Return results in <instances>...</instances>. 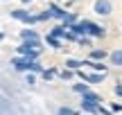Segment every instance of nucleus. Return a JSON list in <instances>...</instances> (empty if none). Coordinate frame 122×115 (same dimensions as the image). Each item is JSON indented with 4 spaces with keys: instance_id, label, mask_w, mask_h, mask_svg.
I'll return each instance as SVG.
<instances>
[{
    "instance_id": "f257e3e1",
    "label": "nucleus",
    "mask_w": 122,
    "mask_h": 115,
    "mask_svg": "<svg viewBox=\"0 0 122 115\" xmlns=\"http://www.w3.org/2000/svg\"><path fill=\"white\" fill-rule=\"evenodd\" d=\"M68 29L72 32L75 36H88V38H104V36H106V27L100 25V23L88 20V18L77 20L75 25H70Z\"/></svg>"
},
{
    "instance_id": "f03ea898",
    "label": "nucleus",
    "mask_w": 122,
    "mask_h": 115,
    "mask_svg": "<svg viewBox=\"0 0 122 115\" xmlns=\"http://www.w3.org/2000/svg\"><path fill=\"white\" fill-rule=\"evenodd\" d=\"M16 50H18V57L39 61L41 52H43V41H20V45H18Z\"/></svg>"
},
{
    "instance_id": "7ed1b4c3",
    "label": "nucleus",
    "mask_w": 122,
    "mask_h": 115,
    "mask_svg": "<svg viewBox=\"0 0 122 115\" xmlns=\"http://www.w3.org/2000/svg\"><path fill=\"white\" fill-rule=\"evenodd\" d=\"M11 66H14V70H18V72H43V68H41V63L39 61H34V59H25V57H14L11 59Z\"/></svg>"
},
{
    "instance_id": "20e7f679",
    "label": "nucleus",
    "mask_w": 122,
    "mask_h": 115,
    "mask_svg": "<svg viewBox=\"0 0 122 115\" xmlns=\"http://www.w3.org/2000/svg\"><path fill=\"white\" fill-rule=\"evenodd\" d=\"M11 18L14 20H20L23 25H27V27H32V25H36V14H30L27 9H11Z\"/></svg>"
},
{
    "instance_id": "39448f33",
    "label": "nucleus",
    "mask_w": 122,
    "mask_h": 115,
    "mask_svg": "<svg viewBox=\"0 0 122 115\" xmlns=\"http://www.w3.org/2000/svg\"><path fill=\"white\" fill-rule=\"evenodd\" d=\"M93 11H95L97 16L106 18V16L113 14V2H111V0H95V2H93Z\"/></svg>"
},
{
    "instance_id": "423d86ee",
    "label": "nucleus",
    "mask_w": 122,
    "mask_h": 115,
    "mask_svg": "<svg viewBox=\"0 0 122 115\" xmlns=\"http://www.w3.org/2000/svg\"><path fill=\"white\" fill-rule=\"evenodd\" d=\"M106 59H109V52H106L104 48H91V52H88V61H102V63H104Z\"/></svg>"
},
{
    "instance_id": "0eeeda50",
    "label": "nucleus",
    "mask_w": 122,
    "mask_h": 115,
    "mask_svg": "<svg viewBox=\"0 0 122 115\" xmlns=\"http://www.w3.org/2000/svg\"><path fill=\"white\" fill-rule=\"evenodd\" d=\"M100 106H102V104H95V102H88V99H81V113L100 115Z\"/></svg>"
},
{
    "instance_id": "6e6552de",
    "label": "nucleus",
    "mask_w": 122,
    "mask_h": 115,
    "mask_svg": "<svg viewBox=\"0 0 122 115\" xmlns=\"http://www.w3.org/2000/svg\"><path fill=\"white\" fill-rule=\"evenodd\" d=\"M48 11H50V16H52V18H57V20H61V23H63V18L68 16V11H66V9H61L59 5H50Z\"/></svg>"
},
{
    "instance_id": "1a4fd4ad",
    "label": "nucleus",
    "mask_w": 122,
    "mask_h": 115,
    "mask_svg": "<svg viewBox=\"0 0 122 115\" xmlns=\"http://www.w3.org/2000/svg\"><path fill=\"white\" fill-rule=\"evenodd\" d=\"M81 63H84L86 68H93V70L100 72V75H106V72H109V68H106L102 61H88V59H86V61H81Z\"/></svg>"
},
{
    "instance_id": "9d476101",
    "label": "nucleus",
    "mask_w": 122,
    "mask_h": 115,
    "mask_svg": "<svg viewBox=\"0 0 122 115\" xmlns=\"http://www.w3.org/2000/svg\"><path fill=\"white\" fill-rule=\"evenodd\" d=\"M20 41H41L39 32L32 29V27H25V29H20Z\"/></svg>"
},
{
    "instance_id": "9b49d317",
    "label": "nucleus",
    "mask_w": 122,
    "mask_h": 115,
    "mask_svg": "<svg viewBox=\"0 0 122 115\" xmlns=\"http://www.w3.org/2000/svg\"><path fill=\"white\" fill-rule=\"evenodd\" d=\"M109 61H111V66L122 68V48H115L113 52H109Z\"/></svg>"
},
{
    "instance_id": "f8f14e48",
    "label": "nucleus",
    "mask_w": 122,
    "mask_h": 115,
    "mask_svg": "<svg viewBox=\"0 0 122 115\" xmlns=\"http://www.w3.org/2000/svg\"><path fill=\"white\" fill-rule=\"evenodd\" d=\"M68 70H72V72H77V70H81V66L84 63L79 61V59H66V63H63Z\"/></svg>"
},
{
    "instance_id": "ddd939ff",
    "label": "nucleus",
    "mask_w": 122,
    "mask_h": 115,
    "mask_svg": "<svg viewBox=\"0 0 122 115\" xmlns=\"http://www.w3.org/2000/svg\"><path fill=\"white\" fill-rule=\"evenodd\" d=\"M66 32H68V29H66V27L63 25H57V27H52V29H50V36H54V38H66Z\"/></svg>"
},
{
    "instance_id": "4468645a",
    "label": "nucleus",
    "mask_w": 122,
    "mask_h": 115,
    "mask_svg": "<svg viewBox=\"0 0 122 115\" xmlns=\"http://www.w3.org/2000/svg\"><path fill=\"white\" fill-rule=\"evenodd\" d=\"M81 99H88V102H95V104H102V97L97 93H93V90H88V93L81 95Z\"/></svg>"
},
{
    "instance_id": "2eb2a0df",
    "label": "nucleus",
    "mask_w": 122,
    "mask_h": 115,
    "mask_svg": "<svg viewBox=\"0 0 122 115\" xmlns=\"http://www.w3.org/2000/svg\"><path fill=\"white\" fill-rule=\"evenodd\" d=\"M45 43H48L52 50H61V41L54 38V36H50V34H45Z\"/></svg>"
},
{
    "instance_id": "dca6fc26",
    "label": "nucleus",
    "mask_w": 122,
    "mask_h": 115,
    "mask_svg": "<svg viewBox=\"0 0 122 115\" xmlns=\"http://www.w3.org/2000/svg\"><path fill=\"white\" fill-rule=\"evenodd\" d=\"M72 90H75V93H79V95H84V93L91 90V86H88L86 81H81V84H72Z\"/></svg>"
},
{
    "instance_id": "f3484780",
    "label": "nucleus",
    "mask_w": 122,
    "mask_h": 115,
    "mask_svg": "<svg viewBox=\"0 0 122 115\" xmlns=\"http://www.w3.org/2000/svg\"><path fill=\"white\" fill-rule=\"evenodd\" d=\"M77 45H79V48H88V50H91L93 48V38H88V36H79Z\"/></svg>"
},
{
    "instance_id": "a211bd4d",
    "label": "nucleus",
    "mask_w": 122,
    "mask_h": 115,
    "mask_svg": "<svg viewBox=\"0 0 122 115\" xmlns=\"http://www.w3.org/2000/svg\"><path fill=\"white\" fill-rule=\"evenodd\" d=\"M59 77H61V79H63V81H70V79H72V77H75V72H72V70H68V68H63V70L59 72Z\"/></svg>"
},
{
    "instance_id": "6ab92c4d",
    "label": "nucleus",
    "mask_w": 122,
    "mask_h": 115,
    "mask_svg": "<svg viewBox=\"0 0 122 115\" xmlns=\"http://www.w3.org/2000/svg\"><path fill=\"white\" fill-rule=\"evenodd\" d=\"M36 20H39V23H45V20H52V16H50V11L45 9V11L36 14Z\"/></svg>"
},
{
    "instance_id": "aec40b11",
    "label": "nucleus",
    "mask_w": 122,
    "mask_h": 115,
    "mask_svg": "<svg viewBox=\"0 0 122 115\" xmlns=\"http://www.w3.org/2000/svg\"><path fill=\"white\" fill-rule=\"evenodd\" d=\"M57 115H79V113L72 111V108H68V106H61L59 111H57Z\"/></svg>"
},
{
    "instance_id": "412c9836",
    "label": "nucleus",
    "mask_w": 122,
    "mask_h": 115,
    "mask_svg": "<svg viewBox=\"0 0 122 115\" xmlns=\"http://www.w3.org/2000/svg\"><path fill=\"white\" fill-rule=\"evenodd\" d=\"M54 75H57V70H43V72H41V77H43L45 81H50V79H54Z\"/></svg>"
},
{
    "instance_id": "4be33fe9",
    "label": "nucleus",
    "mask_w": 122,
    "mask_h": 115,
    "mask_svg": "<svg viewBox=\"0 0 122 115\" xmlns=\"http://www.w3.org/2000/svg\"><path fill=\"white\" fill-rule=\"evenodd\" d=\"M25 84H30V86L36 84V75H34V72H27V75H25Z\"/></svg>"
},
{
    "instance_id": "5701e85b",
    "label": "nucleus",
    "mask_w": 122,
    "mask_h": 115,
    "mask_svg": "<svg viewBox=\"0 0 122 115\" xmlns=\"http://www.w3.org/2000/svg\"><path fill=\"white\" fill-rule=\"evenodd\" d=\"M113 93L118 95V97H122V84H120V81H118V84L113 86Z\"/></svg>"
},
{
    "instance_id": "b1692460",
    "label": "nucleus",
    "mask_w": 122,
    "mask_h": 115,
    "mask_svg": "<svg viewBox=\"0 0 122 115\" xmlns=\"http://www.w3.org/2000/svg\"><path fill=\"white\" fill-rule=\"evenodd\" d=\"M111 111H113V113H122V104H118V102L111 104Z\"/></svg>"
},
{
    "instance_id": "393cba45",
    "label": "nucleus",
    "mask_w": 122,
    "mask_h": 115,
    "mask_svg": "<svg viewBox=\"0 0 122 115\" xmlns=\"http://www.w3.org/2000/svg\"><path fill=\"white\" fill-rule=\"evenodd\" d=\"M20 2H23V5H30V2H34V0H20Z\"/></svg>"
},
{
    "instance_id": "a878e982",
    "label": "nucleus",
    "mask_w": 122,
    "mask_h": 115,
    "mask_svg": "<svg viewBox=\"0 0 122 115\" xmlns=\"http://www.w3.org/2000/svg\"><path fill=\"white\" fill-rule=\"evenodd\" d=\"M102 115H111V113H109V111H106V113H102Z\"/></svg>"
},
{
    "instance_id": "bb28decb",
    "label": "nucleus",
    "mask_w": 122,
    "mask_h": 115,
    "mask_svg": "<svg viewBox=\"0 0 122 115\" xmlns=\"http://www.w3.org/2000/svg\"><path fill=\"white\" fill-rule=\"evenodd\" d=\"M79 115H91V113H79Z\"/></svg>"
}]
</instances>
